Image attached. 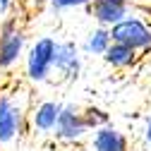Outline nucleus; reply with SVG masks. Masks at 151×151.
<instances>
[{
	"label": "nucleus",
	"mask_w": 151,
	"mask_h": 151,
	"mask_svg": "<svg viewBox=\"0 0 151 151\" xmlns=\"http://www.w3.org/2000/svg\"><path fill=\"white\" fill-rule=\"evenodd\" d=\"M34 101L29 91H0V149L19 144L29 132V110Z\"/></svg>",
	"instance_id": "nucleus-1"
},
{
	"label": "nucleus",
	"mask_w": 151,
	"mask_h": 151,
	"mask_svg": "<svg viewBox=\"0 0 151 151\" xmlns=\"http://www.w3.org/2000/svg\"><path fill=\"white\" fill-rule=\"evenodd\" d=\"M58 46L60 41H55V36L41 34V36H34L29 50H27V58H24V79L34 86H41L48 84L55 74V55H58Z\"/></svg>",
	"instance_id": "nucleus-2"
},
{
	"label": "nucleus",
	"mask_w": 151,
	"mask_h": 151,
	"mask_svg": "<svg viewBox=\"0 0 151 151\" xmlns=\"http://www.w3.org/2000/svg\"><path fill=\"white\" fill-rule=\"evenodd\" d=\"M29 43V34L19 17H7L0 22V72H10L24 63Z\"/></svg>",
	"instance_id": "nucleus-3"
},
{
	"label": "nucleus",
	"mask_w": 151,
	"mask_h": 151,
	"mask_svg": "<svg viewBox=\"0 0 151 151\" xmlns=\"http://www.w3.org/2000/svg\"><path fill=\"white\" fill-rule=\"evenodd\" d=\"M110 36H113V43H122L132 50H137L139 55L149 53L151 50V17L142 10H137L125 22L113 27Z\"/></svg>",
	"instance_id": "nucleus-4"
},
{
	"label": "nucleus",
	"mask_w": 151,
	"mask_h": 151,
	"mask_svg": "<svg viewBox=\"0 0 151 151\" xmlns=\"http://www.w3.org/2000/svg\"><path fill=\"white\" fill-rule=\"evenodd\" d=\"M65 103L58 99H39L29 110V134L34 139H53Z\"/></svg>",
	"instance_id": "nucleus-5"
},
{
	"label": "nucleus",
	"mask_w": 151,
	"mask_h": 151,
	"mask_svg": "<svg viewBox=\"0 0 151 151\" xmlns=\"http://www.w3.org/2000/svg\"><path fill=\"white\" fill-rule=\"evenodd\" d=\"M89 137H91V129L84 122L82 106L65 103L58 129H55V134H53V142H58L63 146H82L84 142H89Z\"/></svg>",
	"instance_id": "nucleus-6"
},
{
	"label": "nucleus",
	"mask_w": 151,
	"mask_h": 151,
	"mask_svg": "<svg viewBox=\"0 0 151 151\" xmlns=\"http://www.w3.org/2000/svg\"><path fill=\"white\" fill-rule=\"evenodd\" d=\"M134 12H137L134 0H93V5L89 7V17L96 22V27L106 29H113Z\"/></svg>",
	"instance_id": "nucleus-7"
},
{
	"label": "nucleus",
	"mask_w": 151,
	"mask_h": 151,
	"mask_svg": "<svg viewBox=\"0 0 151 151\" xmlns=\"http://www.w3.org/2000/svg\"><path fill=\"white\" fill-rule=\"evenodd\" d=\"M84 67V53L82 46L72 39L60 41L58 46V55H55V74L63 82H77Z\"/></svg>",
	"instance_id": "nucleus-8"
},
{
	"label": "nucleus",
	"mask_w": 151,
	"mask_h": 151,
	"mask_svg": "<svg viewBox=\"0 0 151 151\" xmlns=\"http://www.w3.org/2000/svg\"><path fill=\"white\" fill-rule=\"evenodd\" d=\"M89 149L91 151H132L127 134L120 127H115L113 122L101 127V129H96V132H91Z\"/></svg>",
	"instance_id": "nucleus-9"
},
{
	"label": "nucleus",
	"mask_w": 151,
	"mask_h": 151,
	"mask_svg": "<svg viewBox=\"0 0 151 151\" xmlns=\"http://www.w3.org/2000/svg\"><path fill=\"white\" fill-rule=\"evenodd\" d=\"M110 46H113L110 29H106V27H93V29L86 31L84 41H82V53L89 55V58H103Z\"/></svg>",
	"instance_id": "nucleus-10"
},
{
	"label": "nucleus",
	"mask_w": 151,
	"mask_h": 151,
	"mask_svg": "<svg viewBox=\"0 0 151 151\" xmlns=\"http://www.w3.org/2000/svg\"><path fill=\"white\" fill-rule=\"evenodd\" d=\"M101 60L110 70H129V67H134L139 63V53L127 48V46H122V43H113Z\"/></svg>",
	"instance_id": "nucleus-11"
},
{
	"label": "nucleus",
	"mask_w": 151,
	"mask_h": 151,
	"mask_svg": "<svg viewBox=\"0 0 151 151\" xmlns=\"http://www.w3.org/2000/svg\"><path fill=\"white\" fill-rule=\"evenodd\" d=\"M82 113H84V122H86V127H89L91 132H96V129H101V127L110 125V113H108L106 108L96 106V103L84 106V108H82Z\"/></svg>",
	"instance_id": "nucleus-12"
},
{
	"label": "nucleus",
	"mask_w": 151,
	"mask_h": 151,
	"mask_svg": "<svg viewBox=\"0 0 151 151\" xmlns=\"http://www.w3.org/2000/svg\"><path fill=\"white\" fill-rule=\"evenodd\" d=\"M48 12L53 14H63L70 10H89L93 5V0H46Z\"/></svg>",
	"instance_id": "nucleus-13"
},
{
	"label": "nucleus",
	"mask_w": 151,
	"mask_h": 151,
	"mask_svg": "<svg viewBox=\"0 0 151 151\" xmlns=\"http://www.w3.org/2000/svg\"><path fill=\"white\" fill-rule=\"evenodd\" d=\"M19 0H0V22H5L7 17H12V10L17 7Z\"/></svg>",
	"instance_id": "nucleus-14"
},
{
	"label": "nucleus",
	"mask_w": 151,
	"mask_h": 151,
	"mask_svg": "<svg viewBox=\"0 0 151 151\" xmlns=\"http://www.w3.org/2000/svg\"><path fill=\"white\" fill-rule=\"evenodd\" d=\"M142 142H144V146L151 151V113L146 115V120H144V127H142Z\"/></svg>",
	"instance_id": "nucleus-15"
},
{
	"label": "nucleus",
	"mask_w": 151,
	"mask_h": 151,
	"mask_svg": "<svg viewBox=\"0 0 151 151\" xmlns=\"http://www.w3.org/2000/svg\"><path fill=\"white\" fill-rule=\"evenodd\" d=\"M134 5H137V10H142L151 17V0H134Z\"/></svg>",
	"instance_id": "nucleus-16"
},
{
	"label": "nucleus",
	"mask_w": 151,
	"mask_h": 151,
	"mask_svg": "<svg viewBox=\"0 0 151 151\" xmlns=\"http://www.w3.org/2000/svg\"><path fill=\"white\" fill-rule=\"evenodd\" d=\"M77 151H91V149H89V146H86V149H77Z\"/></svg>",
	"instance_id": "nucleus-17"
}]
</instances>
